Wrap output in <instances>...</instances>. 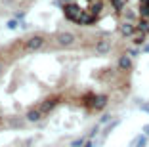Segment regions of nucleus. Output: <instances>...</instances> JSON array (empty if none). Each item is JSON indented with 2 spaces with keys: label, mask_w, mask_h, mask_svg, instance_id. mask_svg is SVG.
Returning <instances> with one entry per match:
<instances>
[{
  "label": "nucleus",
  "mask_w": 149,
  "mask_h": 147,
  "mask_svg": "<svg viewBox=\"0 0 149 147\" xmlns=\"http://www.w3.org/2000/svg\"><path fill=\"white\" fill-rule=\"evenodd\" d=\"M65 2H67V4H71V0H65Z\"/></svg>",
  "instance_id": "obj_19"
},
{
  "label": "nucleus",
  "mask_w": 149,
  "mask_h": 147,
  "mask_svg": "<svg viewBox=\"0 0 149 147\" xmlns=\"http://www.w3.org/2000/svg\"><path fill=\"white\" fill-rule=\"evenodd\" d=\"M0 71H2V65H0Z\"/></svg>",
  "instance_id": "obj_20"
},
{
  "label": "nucleus",
  "mask_w": 149,
  "mask_h": 147,
  "mask_svg": "<svg viewBox=\"0 0 149 147\" xmlns=\"http://www.w3.org/2000/svg\"><path fill=\"white\" fill-rule=\"evenodd\" d=\"M42 44H44L42 36H33V38L29 40V42H27V48H29V50H38V48L42 46Z\"/></svg>",
  "instance_id": "obj_4"
},
{
  "label": "nucleus",
  "mask_w": 149,
  "mask_h": 147,
  "mask_svg": "<svg viewBox=\"0 0 149 147\" xmlns=\"http://www.w3.org/2000/svg\"><path fill=\"white\" fill-rule=\"evenodd\" d=\"M63 12H65L67 19H71L73 23H80V25H88V23L96 21V15H92V13L84 12L80 6L77 4H65L63 6Z\"/></svg>",
  "instance_id": "obj_1"
},
{
  "label": "nucleus",
  "mask_w": 149,
  "mask_h": 147,
  "mask_svg": "<svg viewBox=\"0 0 149 147\" xmlns=\"http://www.w3.org/2000/svg\"><path fill=\"white\" fill-rule=\"evenodd\" d=\"M118 67H120V69H124V71H126V69H130V67H132L130 57H128V56H123L120 59H118Z\"/></svg>",
  "instance_id": "obj_7"
},
{
  "label": "nucleus",
  "mask_w": 149,
  "mask_h": 147,
  "mask_svg": "<svg viewBox=\"0 0 149 147\" xmlns=\"http://www.w3.org/2000/svg\"><path fill=\"white\" fill-rule=\"evenodd\" d=\"M105 103H107L105 95H97L96 100H94V107H96V109H101V107H103V105H105Z\"/></svg>",
  "instance_id": "obj_8"
},
{
  "label": "nucleus",
  "mask_w": 149,
  "mask_h": 147,
  "mask_svg": "<svg viewBox=\"0 0 149 147\" xmlns=\"http://www.w3.org/2000/svg\"><path fill=\"white\" fill-rule=\"evenodd\" d=\"M23 17H25V13H23V12H19V13H15V19H23Z\"/></svg>",
  "instance_id": "obj_14"
},
{
  "label": "nucleus",
  "mask_w": 149,
  "mask_h": 147,
  "mask_svg": "<svg viewBox=\"0 0 149 147\" xmlns=\"http://www.w3.org/2000/svg\"><path fill=\"white\" fill-rule=\"evenodd\" d=\"M140 13H141V17H143V19H149V4H141Z\"/></svg>",
  "instance_id": "obj_11"
},
{
  "label": "nucleus",
  "mask_w": 149,
  "mask_h": 147,
  "mask_svg": "<svg viewBox=\"0 0 149 147\" xmlns=\"http://www.w3.org/2000/svg\"><path fill=\"white\" fill-rule=\"evenodd\" d=\"M143 52H145V54H149V44H145V48H143Z\"/></svg>",
  "instance_id": "obj_16"
},
{
  "label": "nucleus",
  "mask_w": 149,
  "mask_h": 147,
  "mask_svg": "<svg viewBox=\"0 0 149 147\" xmlns=\"http://www.w3.org/2000/svg\"><path fill=\"white\" fill-rule=\"evenodd\" d=\"M141 4H149V0H141Z\"/></svg>",
  "instance_id": "obj_18"
},
{
  "label": "nucleus",
  "mask_w": 149,
  "mask_h": 147,
  "mask_svg": "<svg viewBox=\"0 0 149 147\" xmlns=\"http://www.w3.org/2000/svg\"><path fill=\"white\" fill-rule=\"evenodd\" d=\"M96 52L97 54H107L109 52V42H107V40H100V42L96 44Z\"/></svg>",
  "instance_id": "obj_5"
},
{
  "label": "nucleus",
  "mask_w": 149,
  "mask_h": 147,
  "mask_svg": "<svg viewBox=\"0 0 149 147\" xmlns=\"http://www.w3.org/2000/svg\"><path fill=\"white\" fill-rule=\"evenodd\" d=\"M143 132H145V134L149 136V124H147V126H143Z\"/></svg>",
  "instance_id": "obj_15"
},
{
  "label": "nucleus",
  "mask_w": 149,
  "mask_h": 147,
  "mask_svg": "<svg viewBox=\"0 0 149 147\" xmlns=\"http://www.w3.org/2000/svg\"><path fill=\"white\" fill-rule=\"evenodd\" d=\"M141 109H143V111H147V113H149V105H143V107H141Z\"/></svg>",
  "instance_id": "obj_17"
},
{
  "label": "nucleus",
  "mask_w": 149,
  "mask_h": 147,
  "mask_svg": "<svg viewBox=\"0 0 149 147\" xmlns=\"http://www.w3.org/2000/svg\"><path fill=\"white\" fill-rule=\"evenodd\" d=\"M111 2H113V6H115L117 12H123L124 6H126V0H111Z\"/></svg>",
  "instance_id": "obj_9"
},
{
  "label": "nucleus",
  "mask_w": 149,
  "mask_h": 147,
  "mask_svg": "<svg viewBox=\"0 0 149 147\" xmlns=\"http://www.w3.org/2000/svg\"><path fill=\"white\" fill-rule=\"evenodd\" d=\"M120 33H123L124 36H134V35H136V27L132 25V23H126V21H124L123 25H120Z\"/></svg>",
  "instance_id": "obj_3"
},
{
  "label": "nucleus",
  "mask_w": 149,
  "mask_h": 147,
  "mask_svg": "<svg viewBox=\"0 0 149 147\" xmlns=\"http://www.w3.org/2000/svg\"><path fill=\"white\" fill-rule=\"evenodd\" d=\"M38 117H40V113H38V111H31V113H29V121H36Z\"/></svg>",
  "instance_id": "obj_12"
},
{
  "label": "nucleus",
  "mask_w": 149,
  "mask_h": 147,
  "mask_svg": "<svg viewBox=\"0 0 149 147\" xmlns=\"http://www.w3.org/2000/svg\"><path fill=\"white\" fill-rule=\"evenodd\" d=\"M8 27H10V29H15V27H17V21H15V19L8 21Z\"/></svg>",
  "instance_id": "obj_13"
},
{
  "label": "nucleus",
  "mask_w": 149,
  "mask_h": 147,
  "mask_svg": "<svg viewBox=\"0 0 149 147\" xmlns=\"http://www.w3.org/2000/svg\"><path fill=\"white\" fill-rule=\"evenodd\" d=\"M57 42L61 44V46H69V44L74 42V36L71 33H61V35L57 36Z\"/></svg>",
  "instance_id": "obj_2"
},
{
  "label": "nucleus",
  "mask_w": 149,
  "mask_h": 147,
  "mask_svg": "<svg viewBox=\"0 0 149 147\" xmlns=\"http://www.w3.org/2000/svg\"><path fill=\"white\" fill-rule=\"evenodd\" d=\"M88 2H92V0H88Z\"/></svg>",
  "instance_id": "obj_21"
},
{
  "label": "nucleus",
  "mask_w": 149,
  "mask_h": 147,
  "mask_svg": "<svg viewBox=\"0 0 149 147\" xmlns=\"http://www.w3.org/2000/svg\"><path fill=\"white\" fill-rule=\"evenodd\" d=\"M136 31H140V33H143V35H147V33H149V19H141V21L138 23Z\"/></svg>",
  "instance_id": "obj_6"
},
{
  "label": "nucleus",
  "mask_w": 149,
  "mask_h": 147,
  "mask_svg": "<svg viewBox=\"0 0 149 147\" xmlns=\"http://www.w3.org/2000/svg\"><path fill=\"white\" fill-rule=\"evenodd\" d=\"M132 38H134V44H141L145 40V35H143V33H140V31H136V35L132 36Z\"/></svg>",
  "instance_id": "obj_10"
}]
</instances>
